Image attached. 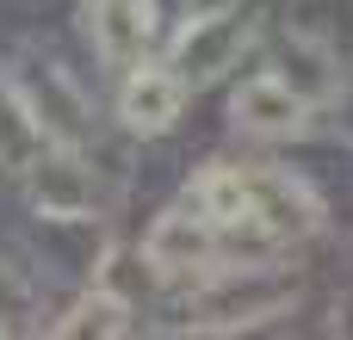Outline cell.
Listing matches in <instances>:
<instances>
[{
  "label": "cell",
  "instance_id": "cell-1",
  "mask_svg": "<svg viewBox=\"0 0 353 340\" xmlns=\"http://www.w3.org/2000/svg\"><path fill=\"white\" fill-rule=\"evenodd\" d=\"M242 37H248V25H242L236 12H199V19H186V31L174 37V74L192 81V87L217 81V74L236 62Z\"/></svg>",
  "mask_w": 353,
  "mask_h": 340
},
{
  "label": "cell",
  "instance_id": "cell-2",
  "mask_svg": "<svg viewBox=\"0 0 353 340\" xmlns=\"http://www.w3.org/2000/svg\"><path fill=\"white\" fill-rule=\"evenodd\" d=\"M230 111H236V124L254 130V136H292V130H304V111H310V105H304V93H298L285 74H254V81L236 87Z\"/></svg>",
  "mask_w": 353,
  "mask_h": 340
},
{
  "label": "cell",
  "instance_id": "cell-3",
  "mask_svg": "<svg viewBox=\"0 0 353 340\" xmlns=\"http://www.w3.org/2000/svg\"><path fill=\"white\" fill-rule=\"evenodd\" d=\"M25 180H31V198L50 223H81L93 211V173L74 155H37L25 167Z\"/></svg>",
  "mask_w": 353,
  "mask_h": 340
},
{
  "label": "cell",
  "instance_id": "cell-4",
  "mask_svg": "<svg viewBox=\"0 0 353 340\" xmlns=\"http://www.w3.org/2000/svg\"><path fill=\"white\" fill-rule=\"evenodd\" d=\"M180 105H186V81L174 68H130V81L118 93V118L143 136H161L180 118Z\"/></svg>",
  "mask_w": 353,
  "mask_h": 340
},
{
  "label": "cell",
  "instance_id": "cell-5",
  "mask_svg": "<svg viewBox=\"0 0 353 340\" xmlns=\"http://www.w3.org/2000/svg\"><path fill=\"white\" fill-rule=\"evenodd\" d=\"M143 254H149V266H161V273H192V266H205L211 254H217V223L199 211H168V217H155V229H149V242H143Z\"/></svg>",
  "mask_w": 353,
  "mask_h": 340
},
{
  "label": "cell",
  "instance_id": "cell-6",
  "mask_svg": "<svg viewBox=\"0 0 353 340\" xmlns=\"http://www.w3.org/2000/svg\"><path fill=\"white\" fill-rule=\"evenodd\" d=\"M149 31H155L149 0H93V50H99L112 68H130V62L143 56Z\"/></svg>",
  "mask_w": 353,
  "mask_h": 340
},
{
  "label": "cell",
  "instance_id": "cell-7",
  "mask_svg": "<svg viewBox=\"0 0 353 340\" xmlns=\"http://www.w3.org/2000/svg\"><path fill=\"white\" fill-rule=\"evenodd\" d=\"M192 204H199L217 229H242V223L261 217V192H254V180H248L242 167H205V173L192 180Z\"/></svg>",
  "mask_w": 353,
  "mask_h": 340
},
{
  "label": "cell",
  "instance_id": "cell-8",
  "mask_svg": "<svg viewBox=\"0 0 353 340\" xmlns=\"http://www.w3.org/2000/svg\"><path fill=\"white\" fill-rule=\"evenodd\" d=\"M37 136H43V124H37L31 99H19V93L0 81V161L31 167V161H37Z\"/></svg>",
  "mask_w": 353,
  "mask_h": 340
},
{
  "label": "cell",
  "instance_id": "cell-9",
  "mask_svg": "<svg viewBox=\"0 0 353 340\" xmlns=\"http://www.w3.org/2000/svg\"><path fill=\"white\" fill-rule=\"evenodd\" d=\"M124 316H130V304H124V297L93 291L87 304H74V316H68V322H56V334H124Z\"/></svg>",
  "mask_w": 353,
  "mask_h": 340
}]
</instances>
